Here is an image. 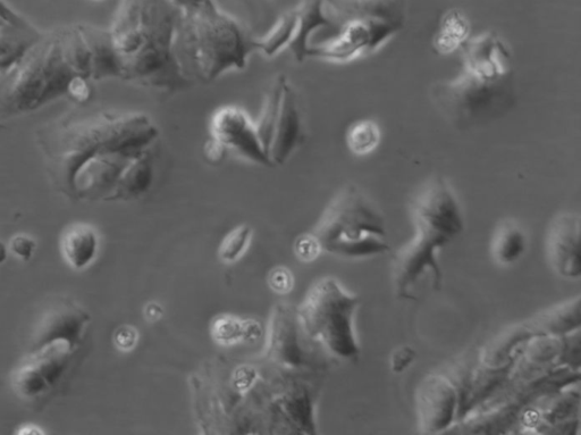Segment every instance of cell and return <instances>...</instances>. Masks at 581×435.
Instances as JSON below:
<instances>
[{"instance_id": "cell-1", "label": "cell", "mask_w": 581, "mask_h": 435, "mask_svg": "<svg viewBox=\"0 0 581 435\" xmlns=\"http://www.w3.org/2000/svg\"><path fill=\"white\" fill-rule=\"evenodd\" d=\"M323 374L217 358L193 376L195 412L205 434L317 433Z\"/></svg>"}, {"instance_id": "cell-2", "label": "cell", "mask_w": 581, "mask_h": 435, "mask_svg": "<svg viewBox=\"0 0 581 435\" xmlns=\"http://www.w3.org/2000/svg\"><path fill=\"white\" fill-rule=\"evenodd\" d=\"M99 46L90 25L40 37L0 74V121L39 111L58 100L86 105L99 78Z\"/></svg>"}, {"instance_id": "cell-3", "label": "cell", "mask_w": 581, "mask_h": 435, "mask_svg": "<svg viewBox=\"0 0 581 435\" xmlns=\"http://www.w3.org/2000/svg\"><path fill=\"white\" fill-rule=\"evenodd\" d=\"M517 96L515 58L494 31L469 39L457 77L436 81L429 89L436 110L459 131L501 119L516 105Z\"/></svg>"}, {"instance_id": "cell-4", "label": "cell", "mask_w": 581, "mask_h": 435, "mask_svg": "<svg viewBox=\"0 0 581 435\" xmlns=\"http://www.w3.org/2000/svg\"><path fill=\"white\" fill-rule=\"evenodd\" d=\"M158 136L157 125L146 114L86 110L57 117L36 133L50 181L61 194L74 171L89 158L142 152L151 148Z\"/></svg>"}, {"instance_id": "cell-5", "label": "cell", "mask_w": 581, "mask_h": 435, "mask_svg": "<svg viewBox=\"0 0 581 435\" xmlns=\"http://www.w3.org/2000/svg\"><path fill=\"white\" fill-rule=\"evenodd\" d=\"M182 11L170 0H124L111 31L121 80L164 94L191 87L173 55Z\"/></svg>"}, {"instance_id": "cell-6", "label": "cell", "mask_w": 581, "mask_h": 435, "mask_svg": "<svg viewBox=\"0 0 581 435\" xmlns=\"http://www.w3.org/2000/svg\"><path fill=\"white\" fill-rule=\"evenodd\" d=\"M255 50V38L214 0L182 11L176 25L174 60L191 86L212 83L227 72L246 68Z\"/></svg>"}, {"instance_id": "cell-7", "label": "cell", "mask_w": 581, "mask_h": 435, "mask_svg": "<svg viewBox=\"0 0 581 435\" xmlns=\"http://www.w3.org/2000/svg\"><path fill=\"white\" fill-rule=\"evenodd\" d=\"M414 237L394 257L393 280L400 298L411 292L424 275L432 276L439 290L443 274L439 253L465 229V216L451 184L443 177L429 180L412 204Z\"/></svg>"}, {"instance_id": "cell-8", "label": "cell", "mask_w": 581, "mask_h": 435, "mask_svg": "<svg viewBox=\"0 0 581 435\" xmlns=\"http://www.w3.org/2000/svg\"><path fill=\"white\" fill-rule=\"evenodd\" d=\"M360 299L331 276L319 279L296 308L303 337L333 364L357 362L361 349L356 332Z\"/></svg>"}, {"instance_id": "cell-9", "label": "cell", "mask_w": 581, "mask_h": 435, "mask_svg": "<svg viewBox=\"0 0 581 435\" xmlns=\"http://www.w3.org/2000/svg\"><path fill=\"white\" fill-rule=\"evenodd\" d=\"M311 234L323 253L335 257L361 259L391 250L382 212L356 184L334 196Z\"/></svg>"}, {"instance_id": "cell-10", "label": "cell", "mask_w": 581, "mask_h": 435, "mask_svg": "<svg viewBox=\"0 0 581 435\" xmlns=\"http://www.w3.org/2000/svg\"><path fill=\"white\" fill-rule=\"evenodd\" d=\"M580 382V371L552 366L510 374L483 403L471 409L444 434H512L522 413L546 393Z\"/></svg>"}, {"instance_id": "cell-11", "label": "cell", "mask_w": 581, "mask_h": 435, "mask_svg": "<svg viewBox=\"0 0 581 435\" xmlns=\"http://www.w3.org/2000/svg\"><path fill=\"white\" fill-rule=\"evenodd\" d=\"M534 336L525 322L510 326L454 367L448 375L458 390V420L508 380L522 349Z\"/></svg>"}, {"instance_id": "cell-12", "label": "cell", "mask_w": 581, "mask_h": 435, "mask_svg": "<svg viewBox=\"0 0 581 435\" xmlns=\"http://www.w3.org/2000/svg\"><path fill=\"white\" fill-rule=\"evenodd\" d=\"M80 349L69 341H55L27 350L12 373L16 395L29 403L52 396L70 374Z\"/></svg>"}, {"instance_id": "cell-13", "label": "cell", "mask_w": 581, "mask_h": 435, "mask_svg": "<svg viewBox=\"0 0 581 435\" xmlns=\"http://www.w3.org/2000/svg\"><path fill=\"white\" fill-rule=\"evenodd\" d=\"M264 359L283 370L310 374H325L334 365L303 337L296 308L284 304L273 309Z\"/></svg>"}, {"instance_id": "cell-14", "label": "cell", "mask_w": 581, "mask_h": 435, "mask_svg": "<svg viewBox=\"0 0 581 435\" xmlns=\"http://www.w3.org/2000/svg\"><path fill=\"white\" fill-rule=\"evenodd\" d=\"M403 28V24L385 20L347 21L327 31L323 40L311 44L308 58H321L334 63L350 62L376 53L399 35Z\"/></svg>"}, {"instance_id": "cell-15", "label": "cell", "mask_w": 581, "mask_h": 435, "mask_svg": "<svg viewBox=\"0 0 581 435\" xmlns=\"http://www.w3.org/2000/svg\"><path fill=\"white\" fill-rule=\"evenodd\" d=\"M579 383L546 393L519 418L512 434L572 435L580 428Z\"/></svg>"}, {"instance_id": "cell-16", "label": "cell", "mask_w": 581, "mask_h": 435, "mask_svg": "<svg viewBox=\"0 0 581 435\" xmlns=\"http://www.w3.org/2000/svg\"><path fill=\"white\" fill-rule=\"evenodd\" d=\"M210 135L223 146L247 161L274 167L258 137L255 122L241 107L227 105L217 108L210 119Z\"/></svg>"}, {"instance_id": "cell-17", "label": "cell", "mask_w": 581, "mask_h": 435, "mask_svg": "<svg viewBox=\"0 0 581 435\" xmlns=\"http://www.w3.org/2000/svg\"><path fill=\"white\" fill-rule=\"evenodd\" d=\"M416 403L423 433L444 434L458 420V390L448 374L426 376L417 388Z\"/></svg>"}, {"instance_id": "cell-18", "label": "cell", "mask_w": 581, "mask_h": 435, "mask_svg": "<svg viewBox=\"0 0 581 435\" xmlns=\"http://www.w3.org/2000/svg\"><path fill=\"white\" fill-rule=\"evenodd\" d=\"M90 324V314L77 301L71 299L55 301L33 326L27 350L55 341H69L82 347Z\"/></svg>"}, {"instance_id": "cell-19", "label": "cell", "mask_w": 581, "mask_h": 435, "mask_svg": "<svg viewBox=\"0 0 581 435\" xmlns=\"http://www.w3.org/2000/svg\"><path fill=\"white\" fill-rule=\"evenodd\" d=\"M580 216L562 213L555 217L546 238L547 257L561 278L577 280L581 276Z\"/></svg>"}, {"instance_id": "cell-20", "label": "cell", "mask_w": 581, "mask_h": 435, "mask_svg": "<svg viewBox=\"0 0 581 435\" xmlns=\"http://www.w3.org/2000/svg\"><path fill=\"white\" fill-rule=\"evenodd\" d=\"M330 28L362 19H377L406 25L408 0H323Z\"/></svg>"}, {"instance_id": "cell-21", "label": "cell", "mask_w": 581, "mask_h": 435, "mask_svg": "<svg viewBox=\"0 0 581 435\" xmlns=\"http://www.w3.org/2000/svg\"><path fill=\"white\" fill-rule=\"evenodd\" d=\"M301 114L296 91L286 79L281 98L271 146L268 149L273 166H281L289 160L301 139Z\"/></svg>"}, {"instance_id": "cell-22", "label": "cell", "mask_w": 581, "mask_h": 435, "mask_svg": "<svg viewBox=\"0 0 581 435\" xmlns=\"http://www.w3.org/2000/svg\"><path fill=\"white\" fill-rule=\"evenodd\" d=\"M297 22L288 48L299 63L306 61L316 33L330 28L323 0H301L296 8Z\"/></svg>"}, {"instance_id": "cell-23", "label": "cell", "mask_w": 581, "mask_h": 435, "mask_svg": "<svg viewBox=\"0 0 581 435\" xmlns=\"http://www.w3.org/2000/svg\"><path fill=\"white\" fill-rule=\"evenodd\" d=\"M581 298L577 296L566 303L537 314L525 323L535 336L560 337L581 329Z\"/></svg>"}, {"instance_id": "cell-24", "label": "cell", "mask_w": 581, "mask_h": 435, "mask_svg": "<svg viewBox=\"0 0 581 435\" xmlns=\"http://www.w3.org/2000/svg\"><path fill=\"white\" fill-rule=\"evenodd\" d=\"M154 177V156L149 148L126 167L111 202H132L145 196L153 186Z\"/></svg>"}, {"instance_id": "cell-25", "label": "cell", "mask_w": 581, "mask_h": 435, "mask_svg": "<svg viewBox=\"0 0 581 435\" xmlns=\"http://www.w3.org/2000/svg\"><path fill=\"white\" fill-rule=\"evenodd\" d=\"M61 246L63 256L72 269H87L98 255V233L89 224H74L64 232Z\"/></svg>"}, {"instance_id": "cell-26", "label": "cell", "mask_w": 581, "mask_h": 435, "mask_svg": "<svg viewBox=\"0 0 581 435\" xmlns=\"http://www.w3.org/2000/svg\"><path fill=\"white\" fill-rule=\"evenodd\" d=\"M470 39V23L459 10H450L442 16L435 33L433 48L437 54L449 55L462 49Z\"/></svg>"}, {"instance_id": "cell-27", "label": "cell", "mask_w": 581, "mask_h": 435, "mask_svg": "<svg viewBox=\"0 0 581 435\" xmlns=\"http://www.w3.org/2000/svg\"><path fill=\"white\" fill-rule=\"evenodd\" d=\"M41 32L30 24H4L0 27V74L12 66L40 37Z\"/></svg>"}, {"instance_id": "cell-28", "label": "cell", "mask_w": 581, "mask_h": 435, "mask_svg": "<svg viewBox=\"0 0 581 435\" xmlns=\"http://www.w3.org/2000/svg\"><path fill=\"white\" fill-rule=\"evenodd\" d=\"M527 238L516 222L505 221L496 230L492 241V255L500 265H512L525 254Z\"/></svg>"}, {"instance_id": "cell-29", "label": "cell", "mask_w": 581, "mask_h": 435, "mask_svg": "<svg viewBox=\"0 0 581 435\" xmlns=\"http://www.w3.org/2000/svg\"><path fill=\"white\" fill-rule=\"evenodd\" d=\"M286 79L288 78L283 74L277 75L274 79L271 88H269L264 98L263 105H261L258 120L255 122L258 137L267 154L274 135L277 117H279L282 91Z\"/></svg>"}, {"instance_id": "cell-30", "label": "cell", "mask_w": 581, "mask_h": 435, "mask_svg": "<svg viewBox=\"0 0 581 435\" xmlns=\"http://www.w3.org/2000/svg\"><path fill=\"white\" fill-rule=\"evenodd\" d=\"M296 10L285 12L266 36L255 38V49L267 57L279 54L291 43L294 29H296Z\"/></svg>"}, {"instance_id": "cell-31", "label": "cell", "mask_w": 581, "mask_h": 435, "mask_svg": "<svg viewBox=\"0 0 581 435\" xmlns=\"http://www.w3.org/2000/svg\"><path fill=\"white\" fill-rule=\"evenodd\" d=\"M347 146L356 156H367L380 146L382 131L380 125L373 120H360L351 125L347 131Z\"/></svg>"}, {"instance_id": "cell-32", "label": "cell", "mask_w": 581, "mask_h": 435, "mask_svg": "<svg viewBox=\"0 0 581 435\" xmlns=\"http://www.w3.org/2000/svg\"><path fill=\"white\" fill-rule=\"evenodd\" d=\"M252 236L254 230L249 224H240L227 233L218 249L221 261L225 264L238 262L250 247Z\"/></svg>"}, {"instance_id": "cell-33", "label": "cell", "mask_w": 581, "mask_h": 435, "mask_svg": "<svg viewBox=\"0 0 581 435\" xmlns=\"http://www.w3.org/2000/svg\"><path fill=\"white\" fill-rule=\"evenodd\" d=\"M213 331L215 339L222 341L223 344H227V342L246 337L248 328L246 323L234 319V317H222V319L215 323Z\"/></svg>"}, {"instance_id": "cell-34", "label": "cell", "mask_w": 581, "mask_h": 435, "mask_svg": "<svg viewBox=\"0 0 581 435\" xmlns=\"http://www.w3.org/2000/svg\"><path fill=\"white\" fill-rule=\"evenodd\" d=\"M294 252H296L297 256L302 259L303 262H310L313 261L319 253H322V250L319 248L318 242L313 234L308 233L297 239L296 244H294Z\"/></svg>"}, {"instance_id": "cell-35", "label": "cell", "mask_w": 581, "mask_h": 435, "mask_svg": "<svg viewBox=\"0 0 581 435\" xmlns=\"http://www.w3.org/2000/svg\"><path fill=\"white\" fill-rule=\"evenodd\" d=\"M37 249V242L35 239L20 234L11 241V250L15 256L22 259L23 262H30Z\"/></svg>"}, {"instance_id": "cell-36", "label": "cell", "mask_w": 581, "mask_h": 435, "mask_svg": "<svg viewBox=\"0 0 581 435\" xmlns=\"http://www.w3.org/2000/svg\"><path fill=\"white\" fill-rule=\"evenodd\" d=\"M416 351L409 346H402L394 351L391 357V370L394 373H402L415 362Z\"/></svg>"}, {"instance_id": "cell-37", "label": "cell", "mask_w": 581, "mask_h": 435, "mask_svg": "<svg viewBox=\"0 0 581 435\" xmlns=\"http://www.w3.org/2000/svg\"><path fill=\"white\" fill-rule=\"evenodd\" d=\"M227 153H229V150H227L216 138L209 136L205 141L204 157L209 165H221L224 162Z\"/></svg>"}, {"instance_id": "cell-38", "label": "cell", "mask_w": 581, "mask_h": 435, "mask_svg": "<svg viewBox=\"0 0 581 435\" xmlns=\"http://www.w3.org/2000/svg\"><path fill=\"white\" fill-rule=\"evenodd\" d=\"M269 286L277 292V294H288L293 286V279L291 273L280 267L276 269L269 276Z\"/></svg>"}, {"instance_id": "cell-39", "label": "cell", "mask_w": 581, "mask_h": 435, "mask_svg": "<svg viewBox=\"0 0 581 435\" xmlns=\"http://www.w3.org/2000/svg\"><path fill=\"white\" fill-rule=\"evenodd\" d=\"M137 332L131 326H122L114 334V342L117 348L122 350H130L136 345Z\"/></svg>"}, {"instance_id": "cell-40", "label": "cell", "mask_w": 581, "mask_h": 435, "mask_svg": "<svg viewBox=\"0 0 581 435\" xmlns=\"http://www.w3.org/2000/svg\"><path fill=\"white\" fill-rule=\"evenodd\" d=\"M176 7L180 8L181 11H188L191 8L204 3L205 0H170Z\"/></svg>"}, {"instance_id": "cell-41", "label": "cell", "mask_w": 581, "mask_h": 435, "mask_svg": "<svg viewBox=\"0 0 581 435\" xmlns=\"http://www.w3.org/2000/svg\"><path fill=\"white\" fill-rule=\"evenodd\" d=\"M18 434L38 435V434H45V432H41L40 429L37 428V426L27 425V426H24V428H21V430L18 432Z\"/></svg>"}, {"instance_id": "cell-42", "label": "cell", "mask_w": 581, "mask_h": 435, "mask_svg": "<svg viewBox=\"0 0 581 435\" xmlns=\"http://www.w3.org/2000/svg\"><path fill=\"white\" fill-rule=\"evenodd\" d=\"M8 258V250L7 247L3 244V242H0V265H3Z\"/></svg>"}]
</instances>
